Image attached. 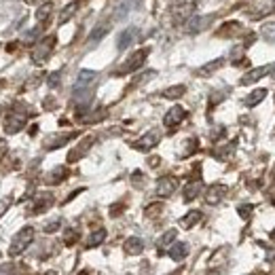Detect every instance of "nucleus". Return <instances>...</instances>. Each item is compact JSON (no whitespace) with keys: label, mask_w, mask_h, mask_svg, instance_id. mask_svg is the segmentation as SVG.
Instances as JSON below:
<instances>
[{"label":"nucleus","mask_w":275,"mask_h":275,"mask_svg":"<svg viewBox=\"0 0 275 275\" xmlns=\"http://www.w3.org/2000/svg\"><path fill=\"white\" fill-rule=\"evenodd\" d=\"M197 146H199V140H197V138H191V140L186 142L184 151H182V155H180V157H191L195 151H197Z\"/></svg>","instance_id":"nucleus-35"},{"label":"nucleus","mask_w":275,"mask_h":275,"mask_svg":"<svg viewBox=\"0 0 275 275\" xmlns=\"http://www.w3.org/2000/svg\"><path fill=\"white\" fill-rule=\"evenodd\" d=\"M226 193H229V188H226L224 184H212L206 191V203H210V206H216V203H220V201L224 199Z\"/></svg>","instance_id":"nucleus-10"},{"label":"nucleus","mask_w":275,"mask_h":275,"mask_svg":"<svg viewBox=\"0 0 275 275\" xmlns=\"http://www.w3.org/2000/svg\"><path fill=\"white\" fill-rule=\"evenodd\" d=\"M271 201H273V206H275V193L271 195Z\"/></svg>","instance_id":"nucleus-51"},{"label":"nucleus","mask_w":275,"mask_h":275,"mask_svg":"<svg viewBox=\"0 0 275 275\" xmlns=\"http://www.w3.org/2000/svg\"><path fill=\"white\" fill-rule=\"evenodd\" d=\"M123 250L129 256H138V254L144 252V241L140 239V237H127V239H125V243H123Z\"/></svg>","instance_id":"nucleus-14"},{"label":"nucleus","mask_w":275,"mask_h":275,"mask_svg":"<svg viewBox=\"0 0 275 275\" xmlns=\"http://www.w3.org/2000/svg\"><path fill=\"white\" fill-rule=\"evenodd\" d=\"M76 239H78V231L76 229H66V233H64V243H66V246H72V243H76Z\"/></svg>","instance_id":"nucleus-37"},{"label":"nucleus","mask_w":275,"mask_h":275,"mask_svg":"<svg viewBox=\"0 0 275 275\" xmlns=\"http://www.w3.org/2000/svg\"><path fill=\"white\" fill-rule=\"evenodd\" d=\"M167 254H169V258H171V261H176V263H180V261H184V258L188 256V246H186L184 241L171 243V248L167 250Z\"/></svg>","instance_id":"nucleus-15"},{"label":"nucleus","mask_w":275,"mask_h":275,"mask_svg":"<svg viewBox=\"0 0 275 275\" xmlns=\"http://www.w3.org/2000/svg\"><path fill=\"white\" fill-rule=\"evenodd\" d=\"M239 32H241L239 23L237 21H229V23H224V26L218 30V36H231V34H239Z\"/></svg>","instance_id":"nucleus-31"},{"label":"nucleus","mask_w":275,"mask_h":275,"mask_svg":"<svg viewBox=\"0 0 275 275\" xmlns=\"http://www.w3.org/2000/svg\"><path fill=\"white\" fill-rule=\"evenodd\" d=\"M98 81V72L96 70H81L76 76L74 89H93V85Z\"/></svg>","instance_id":"nucleus-9"},{"label":"nucleus","mask_w":275,"mask_h":275,"mask_svg":"<svg viewBox=\"0 0 275 275\" xmlns=\"http://www.w3.org/2000/svg\"><path fill=\"white\" fill-rule=\"evenodd\" d=\"M273 176H275V169H273Z\"/></svg>","instance_id":"nucleus-53"},{"label":"nucleus","mask_w":275,"mask_h":275,"mask_svg":"<svg viewBox=\"0 0 275 275\" xmlns=\"http://www.w3.org/2000/svg\"><path fill=\"white\" fill-rule=\"evenodd\" d=\"M34 241V229L32 226H23L21 231L15 233V237L11 239V246H9V256H19L26 252V248L30 246V243Z\"/></svg>","instance_id":"nucleus-1"},{"label":"nucleus","mask_w":275,"mask_h":275,"mask_svg":"<svg viewBox=\"0 0 275 275\" xmlns=\"http://www.w3.org/2000/svg\"><path fill=\"white\" fill-rule=\"evenodd\" d=\"M201 180L199 178H195V180H191L186 186H184V201L188 203V201H193V199H197L199 195H201Z\"/></svg>","instance_id":"nucleus-17"},{"label":"nucleus","mask_w":275,"mask_h":275,"mask_svg":"<svg viewBox=\"0 0 275 275\" xmlns=\"http://www.w3.org/2000/svg\"><path fill=\"white\" fill-rule=\"evenodd\" d=\"M201 218H203V214L199 210H191L182 220H180V226H182V229H193L197 222H201Z\"/></svg>","instance_id":"nucleus-20"},{"label":"nucleus","mask_w":275,"mask_h":275,"mask_svg":"<svg viewBox=\"0 0 275 275\" xmlns=\"http://www.w3.org/2000/svg\"><path fill=\"white\" fill-rule=\"evenodd\" d=\"M184 119H186V110L182 106H174V108H169L167 114L163 116V125L167 129H176Z\"/></svg>","instance_id":"nucleus-5"},{"label":"nucleus","mask_w":275,"mask_h":275,"mask_svg":"<svg viewBox=\"0 0 275 275\" xmlns=\"http://www.w3.org/2000/svg\"><path fill=\"white\" fill-rule=\"evenodd\" d=\"M78 275H91V271H89V269H83V271L78 273Z\"/></svg>","instance_id":"nucleus-48"},{"label":"nucleus","mask_w":275,"mask_h":275,"mask_svg":"<svg viewBox=\"0 0 275 275\" xmlns=\"http://www.w3.org/2000/svg\"><path fill=\"white\" fill-rule=\"evenodd\" d=\"M171 275H178V273H171Z\"/></svg>","instance_id":"nucleus-54"},{"label":"nucleus","mask_w":275,"mask_h":275,"mask_svg":"<svg viewBox=\"0 0 275 275\" xmlns=\"http://www.w3.org/2000/svg\"><path fill=\"white\" fill-rule=\"evenodd\" d=\"M0 112H2V110H0Z\"/></svg>","instance_id":"nucleus-55"},{"label":"nucleus","mask_w":275,"mask_h":275,"mask_svg":"<svg viewBox=\"0 0 275 275\" xmlns=\"http://www.w3.org/2000/svg\"><path fill=\"white\" fill-rule=\"evenodd\" d=\"M59 81H61V72L57 70V72H51V74H49V78H47V85H49L51 89H55V87L59 85Z\"/></svg>","instance_id":"nucleus-39"},{"label":"nucleus","mask_w":275,"mask_h":275,"mask_svg":"<svg viewBox=\"0 0 275 275\" xmlns=\"http://www.w3.org/2000/svg\"><path fill=\"white\" fill-rule=\"evenodd\" d=\"M108 32H110V26H106V23H102V26H98V28L89 34V43H91V45H96V43H98V41H102V38H104Z\"/></svg>","instance_id":"nucleus-30"},{"label":"nucleus","mask_w":275,"mask_h":275,"mask_svg":"<svg viewBox=\"0 0 275 275\" xmlns=\"http://www.w3.org/2000/svg\"><path fill=\"white\" fill-rule=\"evenodd\" d=\"M176 188H178V180L174 176H163V178H159V182H157V195H159L161 199H167L176 193Z\"/></svg>","instance_id":"nucleus-6"},{"label":"nucleus","mask_w":275,"mask_h":275,"mask_svg":"<svg viewBox=\"0 0 275 275\" xmlns=\"http://www.w3.org/2000/svg\"><path fill=\"white\" fill-rule=\"evenodd\" d=\"M159 161H161V159H159V157H153V159H151V161H148V163H151V165H153V167H155V165H159Z\"/></svg>","instance_id":"nucleus-46"},{"label":"nucleus","mask_w":275,"mask_h":275,"mask_svg":"<svg viewBox=\"0 0 275 275\" xmlns=\"http://www.w3.org/2000/svg\"><path fill=\"white\" fill-rule=\"evenodd\" d=\"M237 212H239V216H241L243 220H248L250 216H252L254 206H250V203H246V206H239V208H237Z\"/></svg>","instance_id":"nucleus-40"},{"label":"nucleus","mask_w":275,"mask_h":275,"mask_svg":"<svg viewBox=\"0 0 275 275\" xmlns=\"http://www.w3.org/2000/svg\"><path fill=\"white\" fill-rule=\"evenodd\" d=\"M78 11V2H70L68 6H64V11L59 13V19H57V23L59 26H64V23H68L70 19H72V15Z\"/></svg>","instance_id":"nucleus-25"},{"label":"nucleus","mask_w":275,"mask_h":275,"mask_svg":"<svg viewBox=\"0 0 275 275\" xmlns=\"http://www.w3.org/2000/svg\"><path fill=\"white\" fill-rule=\"evenodd\" d=\"M159 142H161V133H159V129H151L148 133H144L142 138H138L131 146L136 148V151H140V153H148V151H153V148L159 144Z\"/></svg>","instance_id":"nucleus-4"},{"label":"nucleus","mask_w":275,"mask_h":275,"mask_svg":"<svg viewBox=\"0 0 275 275\" xmlns=\"http://www.w3.org/2000/svg\"><path fill=\"white\" fill-rule=\"evenodd\" d=\"M61 226V220L59 218H55V220H51V222H47L45 224V233H55Z\"/></svg>","instance_id":"nucleus-41"},{"label":"nucleus","mask_w":275,"mask_h":275,"mask_svg":"<svg viewBox=\"0 0 275 275\" xmlns=\"http://www.w3.org/2000/svg\"><path fill=\"white\" fill-rule=\"evenodd\" d=\"M55 49V36L49 34L47 38H43V41H38L34 45V49H32V61L36 66H43L47 59L51 57V53Z\"/></svg>","instance_id":"nucleus-2"},{"label":"nucleus","mask_w":275,"mask_h":275,"mask_svg":"<svg viewBox=\"0 0 275 275\" xmlns=\"http://www.w3.org/2000/svg\"><path fill=\"white\" fill-rule=\"evenodd\" d=\"M133 38H136V28L123 30V32L119 34V38H116V49H119V51H125V49H127V47L133 43Z\"/></svg>","instance_id":"nucleus-18"},{"label":"nucleus","mask_w":275,"mask_h":275,"mask_svg":"<svg viewBox=\"0 0 275 275\" xmlns=\"http://www.w3.org/2000/svg\"><path fill=\"white\" fill-rule=\"evenodd\" d=\"M43 28L45 26H34L32 30H28V32L23 34V43H36V38L43 34Z\"/></svg>","instance_id":"nucleus-34"},{"label":"nucleus","mask_w":275,"mask_h":275,"mask_svg":"<svg viewBox=\"0 0 275 275\" xmlns=\"http://www.w3.org/2000/svg\"><path fill=\"white\" fill-rule=\"evenodd\" d=\"M138 4H140V0H119V2H116V6H114L112 19L114 21H123L133 9H136Z\"/></svg>","instance_id":"nucleus-8"},{"label":"nucleus","mask_w":275,"mask_h":275,"mask_svg":"<svg viewBox=\"0 0 275 275\" xmlns=\"http://www.w3.org/2000/svg\"><path fill=\"white\" fill-rule=\"evenodd\" d=\"M6 153H9V144H6L4 138H0V163H2V159L6 157Z\"/></svg>","instance_id":"nucleus-44"},{"label":"nucleus","mask_w":275,"mask_h":275,"mask_svg":"<svg viewBox=\"0 0 275 275\" xmlns=\"http://www.w3.org/2000/svg\"><path fill=\"white\" fill-rule=\"evenodd\" d=\"M26 2H28V4H34V2H38V0H26Z\"/></svg>","instance_id":"nucleus-49"},{"label":"nucleus","mask_w":275,"mask_h":275,"mask_svg":"<svg viewBox=\"0 0 275 275\" xmlns=\"http://www.w3.org/2000/svg\"><path fill=\"white\" fill-rule=\"evenodd\" d=\"M53 195L51 193H41L38 197L34 199V208H32V214H41V212H47L53 206Z\"/></svg>","instance_id":"nucleus-13"},{"label":"nucleus","mask_w":275,"mask_h":275,"mask_svg":"<svg viewBox=\"0 0 275 275\" xmlns=\"http://www.w3.org/2000/svg\"><path fill=\"white\" fill-rule=\"evenodd\" d=\"M0 275H15V267L11 263H2L0 265Z\"/></svg>","instance_id":"nucleus-43"},{"label":"nucleus","mask_w":275,"mask_h":275,"mask_svg":"<svg viewBox=\"0 0 275 275\" xmlns=\"http://www.w3.org/2000/svg\"><path fill=\"white\" fill-rule=\"evenodd\" d=\"M146 57H148V49H140V51H136L131 55V57L125 61V64L116 70L114 74H131V72H136L138 68H142L144 66V61H146Z\"/></svg>","instance_id":"nucleus-3"},{"label":"nucleus","mask_w":275,"mask_h":275,"mask_svg":"<svg viewBox=\"0 0 275 275\" xmlns=\"http://www.w3.org/2000/svg\"><path fill=\"white\" fill-rule=\"evenodd\" d=\"M265 98H267V89H256V91L250 93V96H248L246 100H243V104L252 108V106H258V104H261V102H263Z\"/></svg>","instance_id":"nucleus-24"},{"label":"nucleus","mask_w":275,"mask_h":275,"mask_svg":"<svg viewBox=\"0 0 275 275\" xmlns=\"http://www.w3.org/2000/svg\"><path fill=\"white\" fill-rule=\"evenodd\" d=\"M269 74L275 78V64H271V66H269Z\"/></svg>","instance_id":"nucleus-47"},{"label":"nucleus","mask_w":275,"mask_h":275,"mask_svg":"<svg viewBox=\"0 0 275 275\" xmlns=\"http://www.w3.org/2000/svg\"><path fill=\"white\" fill-rule=\"evenodd\" d=\"M263 36H265V41H269V43L275 41V23H267V26H263Z\"/></svg>","instance_id":"nucleus-36"},{"label":"nucleus","mask_w":275,"mask_h":275,"mask_svg":"<svg viewBox=\"0 0 275 275\" xmlns=\"http://www.w3.org/2000/svg\"><path fill=\"white\" fill-rule=\"evenodd\" d=\"M78 119H81L83 123H98L102 119H106V110L100 108V110H96V112H91V114H81Z\"/></svg>","instance_id":"nucleus-32"},{"label":"nucleus","mask_w":275,"mask_h":275,"mask_svg":"<svg viewBox=\"0 0 275 275\" xmlns=\"http://www.w3.org/2000/svg\"><path fill=\"white\" fill-rule=\"evenodd\" d=\"M66 176H68V167L61 165V167H55L51 174L47 176V182H49V184H59V182H64V180H66Z\"/></svg>","instance_id":"nucleus-23"},{"label":"nucleus","mask_w":275,"mask_h":275,"mask_svg":"<svg viewBox=\"0 0 275 275\" xmlns=\"http://www.w3.org/2000/svg\"><path fill=\"white\" fill-rule=\"evenodd\" d=\"M45 275H55V271H47V273H45Z\"/></svg>","instance_id":"nucleus-52"},{"label":"nucleus","mask_w":275,"mask_h":275,"mask_svg":"<svg viewBox=\"0 0 275 275\" xmlns=\"http://www.w3.org/2000/svg\"><path fill=\"white\" fill-rule=\"evenodd\" d=\"M191 13H193V2H184V4H180V6L174 9V19L176 21H184Z\"/></svg>","instance_id":"nucleus-26"},{"label":"nucleus","mask_w":275,"mask_h":275,"mask_svg":"<svg viewBox=\"0 0 275 275\" xmlns=\"http://www.w3.org/2000/svg\"><path fill=\"white\" fill-rule=\"evenodd\" d=\"M91 144H93V136H87L81 144L74 146L72 151L68 153V163H74V161H78V159H83V157L87 155V151L91 148Z\"/></svg>","instance_id":"nucleus-12"},{"label":"nucleus","mask_w":275,"mask_h":275,"mask_svg":"<svg viewBox=\"0 0 275 275\" xmlns=\"http://www.w3.org/2000/svg\"><path fill=\"white\" fill-rule=\"evenodd\" d=\"M11 203H13V197H2V199H0V218L6 214V210L11 208Z\"/></svg>","instance_id":"nucleus-42"},{"label":"nucleus","mask_w":275,"mask_h":275,"mask_svg":"<svg viewBox=\"0 0 275 275\" xmlns=\"http://www.w3.org/2000/svg\"><path fill=\"white\" fill-rule=\"evenodd\" d=\"M176 235H178V231H176V229H169V231H165V233L161 235L159 243H157V248H159V256H161V254H165V250H167V246H171V243L176 241Z\"/></svg>","instance_id":"nucleus-19"},{"label":"nucleus","mask_w":275,"mask_h":275,"mask_svg":"<svg viewBox=\"0 0 275 275\" xmlns=\"http://www.w3.org/2000/svg\"><path fill=\"white\" fill-rule=\"evenodd\" d=\"M78 136V133H74V131H70V133H61V136H49L45 140V148L47 151H55V148H59V146H64V144H68L70 140H74Z\"/></svg>","instance_id":"nucleus-11"},{"label":"nucleus","mask_w":275,"mask_h":275,"mask_svg":"<svg viewBox=\"0 0 275 275\" xmlns=\"http://www.w3.org/2000/svg\"><path fill=\"white\" fill-rule=\"evenodd\" d=\"M51 9H53V4H51V2L38 4V9H36V19H38V21H47V17L51 15Z\"/></svg>","instance_id":"nucleus-33"},{"label":"nucleus","mask_w":275,"mask_h":275,"mask_svg":"<svg viewBox=\"0 0 275 275\" xmlns=\"http://www.w3.org/2000/svg\"><path fill=\"white\" fill-rule=\"evenodd\" d=\"M271 239H273V241H275V229H273V231H271Z\"/></svg>","instance_id":"nucleus-50"},{"label":"nucleus","mask_w":275,"mask_h":275,"mask_svg":"<svg viewBox=\"0 0 275 275\" xmlns=\"http://www.w3.org/2000/svg\"><path fill=\"white\" fill-rule=\"evenodd\" d=\"M212 17H193L191 21H188L186 23V32H199V30H203V28H206V23L210 21Z\"/></svg>","instance_id":"nucleus-27"},{"label":"nucleus","mask_w":275,"mask_h":275,"mask_svg":"<svg viewBox=\"0 0 275 275\" xmlns=\"http://www.w3.org/2000/svg\"><path fill=\"white\" fill-rule=\"evenodd\" d=\"M104 239H106V229H98V231H93L87 237V241H85V248H98L100 243H104Z\"/></svg>","instance_id":"nucleus-22"},{"label":"nucleus","mask_w":275,"mask_h":275,"mask_svg":"<svg viewBox=\"0 0 275 275\" xmlns=\"http://www.w3.org/2000/svg\"><path fill=\"white\" fill-rule=\"evenodd\" d=\"M269 74V66H261V68H254V70H250V72L246 76H241V85H252L256 81H261L263 76Z\"/></svg>","instance_id":"nucleus-16"},{"label":"nucleus","mask_w":275,"mask_h":275,"mask_svg":"<svg viewBox=\"0 0 275 275\" xmlns=\"http://www.w3.org/2000/svg\"><path fill=\"white\" fill-rule=\"evenodd\" d=\"M23 127H26V116L19 114V112H11V114H6V119H4V131L6 133H19Z\"/></svg>","instance_id":"nucleus-7"},{"label":"nucleus","mask_w":275,"mask_h":275,"mask_svg":"<svg viewBox=\"0 0 275 275\" xmlns=\"http://www.w3.org/2000/svg\"><path fill=\"white\" fill-rule=\"evenodd\" d=\"M222 64H224L222 57H218V59H214V61H208L206 66H201V68L197 70V74H199V76H210V74H214L216 70L222 68Z\"/></svg>","instance_id":"nucleus-21"},{"label":"nucleus","mask_w":275,"mask_h":275,"mask_svg":"<svg viewBox=\"0 0 275 275\" xmlns=\"http://www.w3.org/2000/svg\"><path fill=\"white\" fill-rule=\"evenodd\" d=\"M123 208H125L123 203H119V206H112V208H110V216H119Z\"/></svg>","instance_id":"nucleus-45"},{"label":"nucleus","mask_w":275,"mask_h":275,"mask_svg":"<svg viewBox=\"0 0 275 275\" xmlns=\"http://www.w3.org/2000/svg\"><path fill=\"white\" fill-rule=\"evenodd\" d=\"M233 151H235V142H229V144L216 148V151H214V157H216V159H220V161H226V159H229V157L233 155Z\"/></svg>","instance_id":"nucleus-29"},{"label":"nucleus","mask_w":275,"mask_h":275,"mask_svg":"<svg viewBox=\"0 0 275 275\" xmlns=\"http://www.w3.org/2000/svg\"><path fill=\"white\" fill-rule=\"evenodd\" d=\"M163 212V203H153V206H148L146 210H144V214L148 216V218H155L157 214H161Z\"/></svg>","instance_id":"nucleus-38"},{"label":"nucleus","mask_w":275,"mask_h":275,"mask_svg":"<svg viewBox=\"0 0 275 275\" xmlns=\"http://www.w3.org/2000/svg\"><path fill=\"white\" fill-rule=\"evenodd\" d=\"M186 93V87L184 85H174V87H167L163 91V98H167V100H178V98H182Z\"/></svg>","instance_id":"nucleus-28"}]
</instances>
